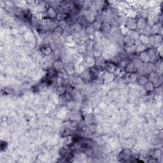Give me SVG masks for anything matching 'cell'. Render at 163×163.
<instances>
[{
	"mask_svg": "<svg viewBox=\"0 0 163 163\" xmlns=\"http://www.w3.org/2000/svg\"><path fill=\"white\" fill-rule=\"evenodd\" d=\"M64 69L67 71V72L70 75H73L75 73V64L72 62H69L64 63Z\"/></svg>",
	"mask_w": 163,
	"mask_h": 163,
	"instance_id": "d6986e66",
	"label": "cell"
},
{
	"mask_svg": "<svg viewBox=\"0 0 163 163\" xmlns=\"http://www.w3.org/2000/svg\"><path fill=\"white\" fill-rule=\"evenodd\" d=\"M64 33V31L63 28L60 25H58L57 27L52 30V33H51V38L54 40H59Z\"/></svg>",
	"mask_w": 163,
	"mask_h": 163,
	"instance_id": "52a82bcc",
	"label": "cell"
},
{
	"mask_svg": "<svg viewBox=\"0 0 163 163\" xmlns=\"http://www.w3.org/2000/svg\"><path fill=\"white\" fill-rule=\"evenodd\" d=\"M124 25L128 30H137L136 18L128 17L125 20Z\"/></svg>",
	"mask_w": 163,
	"mask_h": 163,
	"instance_id": "30bf717a",
	"label": "cell"
},
{
	"mask_svg": "<svg viewBox=\"0 0 163 163\" xmlns=\"http://www.w3.org/2000/svg\"><path fill=\"white\" fill-rule=\"evenodd\" d=\"M124 71L126 73H133L135 71H136L135 68V66L131 62V61H130L127 64V65L125 66L124 68Z\"/></svg>",
	"mask_w": 163,
	"mask_h": 163,
	"instance_id": "83f0119b",
	"label": "cell"
},
{
	"mask_svg": "<svg viewBox=\"0 0 163 163\" xmlns=\"http://www.w3.org/2000/svg\"><path fill=\"white\" fill-rule=\"evenodd\" d=\"M147 76H148V80L154 84L156 87H157V85L159 84V82L161 84V82L160 80V76L156 71H152V72L149 73Z\"/></svg>",
	"mask_w": 163,
	"mask_h": 163,
	"instance_id": "ba28073f",
	"label": "cell"
},
{
	"mask_svg": "<svg viewBox=\"0 0 163 163\" xmlns=\"http://www.w3.org/2000/svg\"><path fill=\"white\" fill-rule=\"evenodd\" d=\"M80 77L83 82H90L91 81V78L89 73V68H86L82 72L79 74Z\"/></svg>",
	"mask_w": 163,
	"mask_h": 163,
	"instance_id": "ffe728a7",
	"label": "cell"
},
{
	"mask_svg": "<svg viewBox=\"0 0 163 163\" xmlns=\"http://www.w3.org/2000/svg\"><path fill=\"white\" fill-rule=\"evenodd\" d=\"M148 82H149V80H148L147 75L141 74L138 76L136 83L139 86H144Z\"/></svg>",
	"mask_w": 163,
	"mask_h": 163,
	"instance_id": "2e32d148",
	"label": "cell"
},
{
	"mask_svg": "<svg viewBox=\"0 0 163 163\" xmlns=\"http://www.w3.org/2000/svg\"><path fill=\"white\" fill-rule=\"evenodd\" d=\"M138 41H140V43L147 46L150 44V36H147L144 34H140Z\"/></svg>",
	"mask_w": 163,
	"mask_h": 163,
	"instance_id": "44dd1931",
	"label": "cell"
},
{
	"mask_svg": "<svg viewBox=\"0 0 163 163\" xmlns=\"http://www.w3.org/2000/svg\"><path fill=\"white\" fill-rule=\"evenodd\" d=\"M69 17V14L65 12H59L57 14V16H56V18L55 20H56V21L57 22H63L65 21V20L68 19V17Z\"/></svg>",
	"mask_w": 163,
	"mask_h": 163,
	"instance_id": "cb8c5ba5",
	"label": "cell"
},
{
	"mask_svg": "<svg viewBox=\"0 0 163 163\" xmlns=\"http://www.w3.org/2000/svg\"><path fill=\"white\" fill-rule=\"evenodd\" d=\"M146 51L150 62L153 63L156 62L158 60V53L157 51L153 48H147Z\"/></svg>",
	"mask_w": 163,
	"mask_h": 163,
	"instance_id": "8fae6325",
	"label": "cell"
},
{
	"mask_svg": "<svg viewBox=\"0 0 163 163\" xmlns=\"http://www.w3.org/2000/svg\"><path fill=\"white\" fill-rule=\"evenodd\" d=\"M153 38H154V44H157V45H159L162 43V36L161 34H154L153 35Z\"/></svg>",
	"mask_w": 163,
	"mask_h": 163,
	"instance_id": "d6a6232c",
	"label": "cell"
},
{
	"mask_svg": "<svg viewBox=\"0 0 163 163\" xmlns=\"http://www.w3.org/2000/svg\"><path fill=\"white\" fill-rule=\"evenodd\" d=\"M92 52H93V55L95 58H98L99 57V56H101L103 54V45H102V44L99 42L94 43Z\"/></svg>",
	"mask_w": 163,
	"mask_h": 163,
	"instance_id": "9c48e42d",
	"label": "cell"
},
{
	"mask_svg": "<svg viewBox=\"0 0 163 163\" xmlns=\"http://www.w3.org/2000/svg\"><path fill=\"white\" fill-rule=\"evenodd\" d=\"M57 10L56 9L50 6L48 7L46 9L45 12L44 13V16L45 19H52V20H55L56 18V16H57Z\"/></svg>",
	"mask_w": 163,
	"mask_h": 163,
	"instance_id": "8992f818",
	"label": "cell"
},
{
	"mask_svg": "<svg viewBox=\"0 0 163 163\" xmlns=\"http://www.w3.org/2000/svg\"><path fill=\"white\" fill-rule=\"evenodd\" d=\"M116 76L114 73H109L107 71H104L103 72V76H102V80L103 82V84H110L111 82L115 80Z\"/></svg>",
	"mask_w": 163,
	"mask_h": 163,
	"instance_id": "5b68a950",
	"label": "cell"
},
{
	"mask_svg": "<svg viewBox=\"0 0 163 163\" xmlns=\"http://www.w3.org/2000/svg\"><path fill=\"white\" fill-rule=\"evenodd\" d=\"M138 76V73L137 71H135L133 73H126L123 79L124 81L128 84H133L136 82V80Z\"/></svg>",
	"mask_w": 163,
	"mask_h": 163,
	"instance_id": "277c9868",
	"label": "cell"
},
{
	"mask_svg": "<svg viewBox=\"0 0 163 163\" xmlns=\"http://www.w3.org/2000/svg\"><path fill=\"white\" fill-rule=\"evenodd\" d=\"M89 73L91 78V80H95L99 77L100 72L96 66H93V67L89 68Z\"/></svg>",
	"mask_w": 163,
	"mask_h": 163,
	"instance_id": "5bb4252c",
	"label": "cell"
},
{
	"mask_svg": "<svg viewBox=\"0 0 163 163\" xmlns=\"http://www.w3.org/2000/svg\"><path fill=\"white\" fill-rule=\"evenodd\" d=\"M147 49V47L146 45H143L140 43L138 45H136V52L138 54H140L141 52H144V51H145Z\"/></svg>",
	"mask_w": 163,
	"mask_h": 163,
	"instance_id": "e575fe53",
	"label": "cell"
},
{
	"mask_svg": "<svg viewBox=\"0 0 163 163\" xmlns=\"http://www.w3.org/2000/svg\"><path fill=\"white\" fill-rule=\"evenodd\" d=\"M144 51V52H141L140 54V58L139 59L142 61L144 63H147L150 62L149 57H148V55L147 53V51Z\"/></svg>",
	"mask_w": 163,
	"mask_h": 163,
	"instance_id": "4dcf8cb0",
	"label": "cell"
},
{
	"mask_svg": "<svg viewBox=\"0 0 163 163\" xmlns=\"http://www.w3.org/2000/svg\"><path fill=\"white\" fill-rule=\"evenodd\" d=\"M131 62L133 63L136 71L140 70L143 67V66H144V64L139 58H134L131 60Z\"/></svg>",
	"mask_w": 163,
	"mask_h": 163,
	"instance_id": "603a6c76",
	"label": "cell"
},
{
	"mask_svg": "<svg viewBox=\"0 0 163 163\" xmlns=\"http://www.w3.org/2000/svg\"><path fill=\"white\" fill-rule=\"evenodd\" d=\"M136 45L135 44L127 46V47H126V52L130 54L134 53L135 52H136Z\"/></svg>",
	"mask_w": 163,
	"mask_h": 163,
	"instance_id": "836d02e7",
	"label": "cell"
},
{
	"mask_svg": "<svg viewBox=\"0 0 163 163\" xmlns=\"http://www.w3.org/2000/svg\"><path fill=\"white\" fill-rule=\"evenodd\" d=\"M127 35H128L129 37L132 40L136 41L138 40L140 33L138 31V30H129L128 32H127Z\"/></svg>",
	"mask_w": 163,
	"mask_h": 163,
	"instance_id": "484cf974",
	"label": "cell"
},
{
	"mask_svg": "<svg viewBox=\"0 0 163 163\" xmlns=\"http://www.w3.org/2000/svg\"><path fill=\"white\" fill-rule=\"evenodd\" d=\"M162 153L159 149H156L152 150L150 153V157L153 159H157L161 157Z\"/></svg>",
	"mask_w": 163,
	"mask_h": 163,
	"instance_id": "d4e9b609",
	"label": "cell"
},
{
	"mask_svg": "<svg viewBox=\"0 0 163 163\" xmlns=\"http://www.w3.org/2000/svg\"><path fill=\"white\" fill-rule=\"evenodd\" d=\"M72 132L73 131H71L70 129L64 127V129L61 132V136L63 138H64L72 135Z\"/></svg>",
	"mask_w": 163,
	"mask_h": 163,
	"instance_id": "1f68e13d",
	"label": "cell"
},
{
	"mask_svg": "<svg viewBox=\"0 0 163 163\" xmlns=\"http://www.w3.org/2000/svg\"><path fill=\"white\" fill-rule=\"evenodd\" d=\"M111 27L112 25L110 22L103 21L102 22L99 31L102 33H109L111 29Z\"/></svg>",
	"mask_w": 163,
	"mask_h": 163,
	"instance_id": "ac0fdd59",
	"label": "cell"
},
{
	"mask_svg": "<svg viewBox=\"0 0 163 163\" xmlns=\"http://www.w3.org/2000/svg\"><path fill=\"white\" fill-rule=\"evenodd\" d=\"M58 76L66 80H69L70 75L64 69H63L58 71Z\"/></svg>",
	"mask_w": 163,
	"mask_h": 163,
	"instance_id": "f546056e",
	"label": "cell"
},
{
	"mask_svg": "<svg viewBox=\"0 0 163 163\" xmlns=\"http://www.w3.org/2000/svg\"><path fill=\"white\" fill-rule=\"evenodd\" d=\"M136 20V25H137V29L142 31L148 25V19L143 18L141 17H138Z\"/></svg>",
	"mask_w": 163,
	"mask_h": 163,
	"instance_id": "4fadbf2b",
	"label": "cell"
},
{
	"mask_svg": "<svg viewBox=\"0 0 163 163\" xmlns=\"http://www.w3.org/2000/svg\"><path fill=\"white\" fill-rule=\"evenodd\" d=\"M83 64L86 68H90L91 67H93V66H96L95 57L93 55L85 54V56H84Z\"/></svg>",
	"mask_w": 163,
	"mask_h": 163,
	"instance_id": "3957f363",
	"label": "cell"
},
{
	"mask_svg": "<svg viewBox=\"0 0 163 163\" xmlns=\"http://www.w3.org/2000/svg\"><path fill=\"white\" fill-rule=\"evenodd\" d=\"M40 50L45 56H49L52 55L53 52V49L52 47H51V45L46 43L40 46Z\"/></svg>",
	"mask_w": 163,
	"mask_h": 163,
	"instance_id": "7c38bea8",
	"label": "cell"
},
{
	"mask_svg": "<svg viewBox=\"0 0 163 163\" xmlns=\"http://www.w3.org/2000/svg\"><path fill=\"white\" fill-rule=\"evenodd\" d=\"M118 66V64L112 60H106L103 64V68L105 71L113 73H115Z\"/></svg>",
	"mask_w": 163,
	"mask_h": 163,
	"instance_id": "6da1fadb",
	"label": "cell"
},
{
	"mask_svg": "<svg viewBox=\"0 0 163 163\" xmlns=\"http://www.w3.org/2000/svg\"><path fill=\"white\" fill-rule=\"evenodd\" d=\"M64 63H63V60L61 59H56L52 64V67L55 69L56 71H58L64 69Z\"/></svg>",
	"mask_w": 163,
	"mask_h": 163,
	"instance_id": "e0dca14e",
	"label": "cell"
},
{
	"mask_svg": "<svg viewBox=\"0 0 163 163\" xmlns=\"http://www.w3.org/2000/svg\"><path fill=\"white\" fill-rule=\"evenodd\" d=\"M1 93L4 96H10L14 94L15 90L12 87H11L7 86L2 89Z\"/></svg>",
	"mask_w": 163,
	"mask_h": 163,
	"instance_id": "4316f807",
	"label": "cell"
},
{
	"mask_svg": "<svg viewBox=\"0 0 163 163\" xmlns=\"http://www.w3.org/2000/svg\"><path fill=\"white\" fill-rule=\"evenodd\" d=\"M155 89V85L149 81L144 85V89L145 90L146 93H152L153 91H154Z\"/></svg>",
	"mask_w": 163,
	"mask_h": 163,
	"instance_id": "f1b7e54d",
	"label": "cell"
},
{
	"mask_svg": "<svg viewBox=\"0 0 163 163\" xmlns=\"http://www.w3.org/2000/svg\"><path fill=\"white\" fill-rule=\"evenodd\" d=\"M7 145H8V144H7V141H1V151H3L4 149L5 150V149H7Z\"/></svg>",
	"mask_w": 163,
	"mask_h": 163,
	"instance_id": "d590c367",
	"label": "cell"
},
{
	"mask_svg": "<svg viewBox=\"0 0 163 163\" xmlns=\"http://www.w3.org/2000/svg\"><path fill=\"white\" fill-rule=\"evenodd\" d=\"M119 158L122 159V162L131 161V159L133 158V153L130 149H125L120 153Z\"/></svg>",
	"mask_w": 163,
	"mask_h": 163,
	"instance_id": "7a4b0ae2",
	"label": "cell"
},
{
	"mask_svg": "<svg viewBox=\"0 0 163 163\" xmlns=\"http://www.w3.org/2000/svg\"><path fill=\"white\" fill-rule=\"evenodd\" d=\"M83 25L80 22H76L70 25V32L73 34H78L82 30Z\"/></svg>",
	"mask_w": 163,
	"mask_h": 163,
	"instance_id": "9a60e30c",
	"label": "cell"
},
{
	"mask_svg": "<svg viewBox=\"0 0 163 163\" xmlns=\"http://www.w3.org/2000/svg\"><path fill=\"white\" fill-rule=\"evenodd\" d=\"M67 92H68L67 86L64 85L57 86V87L55 88V94L58 95L59 96L64 95Z\"/></svg>",
	"mask_w": 163,
	"mask_h": 163,
	"instance_id": "7402d4cb",
	"label": "cell"
}]
</instances>
